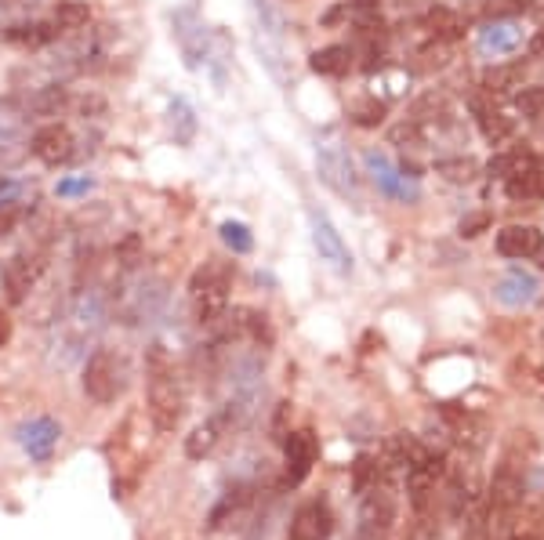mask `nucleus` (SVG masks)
I'll use <instances>...</instances> for the list:
<instances>
[{"label": "nucleus", "mask_w": 544, "mask_h": 540, "mask_svg": "<svg viewBox=\"0 0 544 540\" xmlns=\"http://www.w3.org/2000/svg\"><path fill=\"white\" fill-rule=\"evenodd\" d=\"M218 232H222V243L233 254H251L254 251V236L243 222H222V229Z\"/></svg>", "instance_id": "nucleus-27"}, {"label": "nucleus", "mask_w": 544, "mask_h": 540, "mask_svg": "<svg viewBox=\"0 0 544 540\" xmlns=\"http://www.w3.org/2000/svg\"><path fill=\"white\" fill-rule=\"evenodd\" d=\"M80 381H84L88 399H95L98 406H113L131 388V363H127V356L117 352V348H95L84 359V377Z\"/></svg>", "instance_id": "nucleus-3"}, {"label": "nucleus", "mask_w": 544, "mask_h": 540, "mask_svg": "<svg viewBox=\"0 0 544 540\" xmlns=\"http://www.w3.org/2000/svg\"><path fill=\"white\" fill-rule=\"evenodd\" d=\"M418 58H421V69H443L447 66V48H443V40H436L432 48L418 51Z\"/></svg>", "instance_id": "nucleus-33"}, {"label": "nucleus", "mask_w": 544, "mask_h": 540, "mask_svg": "<svg viewBox=\"0 0 544 540\" xmlns=\"http://www.w3.org/2000/svg\"><path fill=\"white\" fill-rule=\"evenodd\" d=\"M544 251V232L534 225H508V229L497 232V254L512 261L537 258Z\"/></svg>", "instance_id": "nucleus-14"}, {"label": "nucleus", "mask_w": 544, "mask_h": 540, "mask_svg": "<svg viewBox=\"0 0 544 540\" xmlns=\"http://www.w3.org/2000/svg\"><path fill=\"white\" fill-rule=\"evenodd\" d=\"M486 229H490V214H486V211L465 214V218H461V225H457V232H461L465 240H476V236H483Z\"/></svg>", "instance_id": "nucleus-31"}, {"label": "nucleus", "mask_w": 544, "mask_h": 540, "mask_svg": "<svg viewBox=\"0 0 544 540\" xmlns=\"http://www.w3.org/2000/svg\"><path fill=\"white\" fill-rule=\"evenodd\" d=\"M331 530H334V515L327 508V501H309L294 512L287 540H327Z\"/></svg>", "instance_id": "nucleus-12"}, {"label": "nucleus", "mask_w": 544, "mask_h": 540, "mask_svg": "<svg viewBox=\"0 0 544 540\" xmlns=\"http://www.w3.org/2000/svg\"><path fill=\"white\" fill-rule=\"evenodd\" d=\"M40 272H44V254L37 251H22L4 265V294H8L11 305H22V301L30 298Z\"/></svg>", "instance_id": "nucleus-9"}, {"label": "nucleus", "mask_w": 544, "mask_h": 540, "mask_svg": "<svg viewBox=\"0 0 544 540\" xmlns=\"http://www.w3.org/2000/svg\"><path fill=\"white\" fill-rule=\"evenodd\" d=\"M515 106H519L523 116H530V120L544 116V87H523L519 98H515Z\"/></svg>", "instance_id": "nucleus-30"}, {"label": "nucleus", "mask_w": 544, "mask_h": 540, "mask_svg": "<svg viewBox=\"0 0 544 540\" xmlns=\"http://www.w3.org/2000/svg\"><path fill=\"white\" fill-rule=\"evenodd\" d=\"M508 540H544V508L541 504H526L519 508L508 526Z\"/></svg>", "instance_id": "nucleus-22"}, {"label": "nucleus", "mask_w": 544, "mask_h": 540, "mask_svg": "<svg viewBox=\"0 0 544 540\" xmlns=\"http://www.w3.org/2000/svg\"><path fill=\"white\" fill-rule=\"evenodd\" d=\"M62 106H66V91H62V87H44L40 95L30 98V109L40 116H59Z\"/></svg>", "instance_id": "nucleus-29"}, {"label": "nucleus", "mask_w": 544, "mask_h": 540, "mask_svg": "<svg viewBox=\"0 0 544 540\" xmlns=\"http://www.w3.org/2000/svg\"><path fill=\"white\" fill-rule=\"evenodd\" d=\"M479 171V164L472 160V156H454V160H436V174L439 178H447V182H457V185H465L472 182Z\"/></svg>", "instance_id": "nucleus-26"}, {"label": "nucleus", "mask_w": 544, "mask_h": 540, "mask_svg": "<svg viewBox=\"0 0 544 540\" xmlns=\"http://www.w3.org/2000/svg\"><path fill=\"white\" fill-rule=\"evenodd\" d=\"M526 80V66L523 62H508V66H494L486 69L483 77V91L490 98H501V95H515Z\"/></svg>", "instance_id": "nucleus-18"}, {"label": "nucleus", "mask_w": 544, "mask_h": 540, "mask_svg": "<svg viewBox=\"0 0 544 540\" xmlns=\"http://www.w3.org/2000/svg\"><path fill=\"white\" fill-rule=\"evenodd\" d=\"M8 341H11V316L0 309V348L8 345Z\"/></svg>", "instance_id": "nucleus-37"}, {"label": "nucleus", "mask_w": 544, "mask_h": 540, "mask_svg": "<svg viewBox=\"0 0 544 540\" xmlns=\"http://www.w3.org/2000/svg\"><path fill=\"white\" fill-rule=\"evenodd\" d=\"M349 15L356 22L363 19H378V0H349Z\"/></svg>", "instance_id": "nucleus-35"}, {"label": "nucleus", "mask_w": 544, "mask_h": 540, "mask_svg": "<svg viewBox=\"0 0 544 540\" xmlns=\"http://www.w3.org/2000/svg\"><path fill=\"white\" fill-rule=\"evenodd\" d=\"M541 294V280H537L530 269H508L494 287V298L505 305V309H523Z\"/></svg>", "instance_id": "nucleus-15"}, {"label": "nucleus", "mask_w": 544, "mask_h": 540, "mask_svg": "<svg viewBox=\"0 0 544 540\" xmlns=\"http://www.w3.org/2000/svg\"><path fill=\"white\" fill-rule=\"evenodd\" d=\"M316 435L312 428H298V432H287V443H283V457H287V468H283V483L287 486H302L309 479L312 464H316Z\"/></svg>", "instance_id": "nucleus-8"}, {"label": "nucleus", "mask_w": 544, "mask_h": 540, "mask_svg": "<svg viewBox=\"0 0 544 540\" xmlns=\"http://www.w3.org/2000/svg\"><path fill=\"white\" fill-rule=\"evenodd\" d=\"M381 120H385V98H363V102H356L352 106V124L360 127H378Z\"/></svg>", "instance_id": "nucleus-28"}, {"label": "nucleus", "mask_w": 544, "mask_h": 540, "mask_svg": "<svg viewBox=\"0 0 544 540\" xmlns=\"http://www.w3.org/2000/svg\"><path fill=\"white\" fill-rule=\"evenodd\" d=\"M146 403L149 417L160 432H178L185 421V385L178 374L175 359L167 356L164 345H153L146 356Z\"/></svg>", "instance_id": "nucleus-1"}, {"label": "nucleus", "mask_w": 544, "mask_h": 540, "mask_svg": "<svg viewBox=\"0 0 544 540\" xmlns=\"http://www.w3.org/2000/svg\"><path fill=\"white\" fill-rule=\"evenodd\" d=\"M233 276H236L233 261H222V258L204 261V265L193 272V280H189V305H193L196 323H204V327L218 323V316L229 309Z\"/></svg>", "instance_id": "nucleus-2"}, {"label": "nucleus", "mask_w": 544, "mask_h": 540, "mask_svg": "<svg viewBox=\"0 0 544 540\" xmlns=\"http://www.w3.org/2000/svg\"><path fill=\"white\" fill-rule=\"evenodd\" d=\"M505 189L512 200H537V196H544V164L530 153H515Z\"/></svg>", "instance_id": "nucleus-10"}, {"label": "nucleus", "mask_w": 544, "mask_h": 540, "mask_svg": "<svg viewBox=\"0 0 544 540\" xmlns=\"http://www.w3.org/2000/svg\"><path fill=\"white\" fill-rule=\"evenodd\" d=\"M396 522V493L392 483L360 497V540H381Z\"/></svg>", "instance_id": "nucleus-6"}, {"label": "nucleus", "mask_w": 544, "mask_h": 540, "mask_svg": "<svg viewBox=\"0 0 544 540\" xmlns=\"http://www.w3.org/2000/svg\"><path fill=\"white\" fill-rule=\"evenodd\" d=\"M88 22H91V11H88V4H80V0H66V4H59L55 15H51L55 37H62V33H80Z\"/></svg>", "instance_id": "nucleus-24"}, {"label": "nucleus", "mask_w": 544, "mask_h": 540, "mask_svg": "<svg viewBox=\"0 0 544 540\" xmlns=\"http://www.w3.org/2000/svg\"><path fill=\"white\" fill-rule=\"evenodd\" d=\"M352 58H356V51L349 48V44H331V48L316 51V55L309 58L312 73H320V77H345L352 69Z\"/></svg>", "instance_id": "nucleus-19"}, {"label": "nucleus", "mask_w": 544, "mask_h": 540, "mask_svg": "<svg viewBox=\"0 0 544 540\" xmlns=\"http://www.w3.org/2000/svg\"><path fill=\"white\" fill-rule=\"evenodd\" d=\"M19 222V207L15 203H0V236H8Z\"/></svg>", "instance_id": "nucleus-36"}, {"label": "nucleus", "mask_w": 544, "mask_h": 540, "mask_svg": "<svg viewBox=\"0 0 544 540\" xmlns=\"http://www.w3.org/2000/svg\"><path fill=\"white\" fill-rule=\"evenodd\" d=\"M425 29L432 33L436 40H443V44H450V40H457V37H465V19L457 15L454 8H432L425 15Z\"/></svg>", "instance_id": "nucleus-20"}, {"label": "nucleus", "mask_w": 544, "mask_h": 540, "mask_svg": "<svg viewBox=\"0 0 544 540\" xmlns=\"http://www.w3.org/2000/svg\"><path fill=\"white\" fill-rule=\"evenodd\" d=\"M91 178L88 174H80V178H66V182H59V189H55V196H84L91 189Z\"/></svg>", "instance_id": "nucleus-34"}, {"label": "nucleus", "mask_w": 544, "mask_h": 540, "mask_svg": "<svg viewBox=\"0 0 544 540\" xmlns=\"http://www.w3.org/2000/svg\"><path fill=\"white\" fill-rule=\"evenodd\" d=\"M225 421L218 414L211 417V421H207V425H200L196 428L193 435H189V439H185V454L193 457V461H200V457H207L214 450V446L222 443V435H225Z\"/></svg>", "instance_id": "nucleus-21"}, {"label": "nucleus", "mask_w": 544, "mask_h": 540, "mask_svg": "<svg viewBox=\"0 0 544 540\" xmlns=\"http://www.w3.org/2000/svg\"><path fill=\"white\" fill-rule=\"evenodd\" d=\"M51 37H55V29L44 26V22H22V26L8 29V40L11 44H22V48H40V44H48Z\"/></svg>", "instance_id": "nucleus-25"}, {"label": "nucleus", "mask_w": 544, "mask_h": 540, "mask_svg": "<svg viewBox=\"0 0 544 540\" xmlns=\"http://www.w3.org/2000/svg\"><path fill=\"white\" fill-rule=\"evenodd\" d=\"M316 171H320V182L338 193L341 200L360 203V178H356V167H352V156L341 149V142H323L316 145Z\"/></svg>", "instance_id": "nucleus-4"}, {"label": "nucleus", "mask_w": 544, "mask_h": 540, "mask_svg": "<svg viewBox=\"0 0 544 540\" xmlns=\"http://www.w3.org/2000/svg\"><path fill=\"white\" fill-rule=\"evenodd\" d=\"M15 439H19V446L26 450V457H30V461L48 464L51 457H55V450H59L62 425L55 421V417H30L26 425H19Z\"/></svg>", "instance_id": "nucleus-7"}, {"label": "nucleus", "mask_w": 544, "mask_h": 540, "mask_svg": "<svg viewBox=\"0 0 544 540\" xmlns=\"http://www.w3.org/2000/svg\"><path fill=\"white\" fill-rule=\"evenodd\" d=\"M472 113H476V120H479V131L486 135V142H494V145H501L508 135H512V116H505L497 106H490L486 98H472Z\"/></svg>", "instance_id": "nucleus-17"}, {"label": "nucleus", "mask_w": 544, "mask_h": 540, "mask_svg": "<svg viewBox=\"0 0 544 540\" xmlns=\"http://www.w3.org/2000/svg\"><path fill=\"white\" fill-rule=\"evenodd\" d=\"M33 156H37L40 164H48V167H59L66 164V160H73V131L62 124H48V127H40L37 135H33Z\"/></svg>", "instance_id": "nucleus-13"}, {"label": "nucleus", "mask_w": 544, "mask_h": 540, "mask_svg": "<svg viewBox=\"0 0 544 540\" xmlns=\"http://www.w3.org/2000/svg\"><path fill=\"white\" fill-rule=\"evenodd\" d=\"M530 55H534V58H544V29H537L534 40H530Z\"/></svg>", "instance_id": "nucleus-38"}, {"label": "nucleus", "mask_w": 544, "mask_h": 540, "mask_svg": "<svg viewBox=\"0 0 544 540\" xmlns=\"http://www.w3.org/2000/svg\"><path fill=\"white\" fill-rule=\"evenodd\" d=\"M167 124H171V135H175L178 145H189L196 138V113L185 98H171V106H167Z\"/></svg>", "instance_id": "nucleus-23"}, {"label": "nucleus", "mask_w": 544, "mask_h": 540, "mask_svg": "<svg viewBox=\"0 0 544 540\" xmlns=\"http://www.w3.org/2000/svg\"><path fill=\"white\" fill-rule=\"evenodd\" d=\"M367 171L374 174V182H378V189L385 196H392V200H399V203H414L418 200V182L414 178H407L403 171H396V167L389 164V156L385 153H374L370 149L367 153Z\"/></svg>", "instance_id": "nucleus-11"}, {"label": "nucleus", "mask_w": 544, "mask_h": 540, "mask_svg": "<svg viewBox=\"0 0 544 540\" xmlns=\"http://www.w3.org/2000/svg\"><path fill=\"white\" fill-rule=\"evenodd\" d=\"M309 232H312V247L320 254V261L338 276H349L352 272V254L341 240V232L334 229V222L323 211H309Z\"/></svg>", "instance_id": "nucleus-5"}, {"label": "nucleus", "mask_w": 544, "mask_h": 540, "mask_svg": "<svg viewBox=\"0 0 544 540\" xmlns=\"http://www.w3.org/2000/svg\"><path fill=\"white\" fill-rule=\"evenodd\" d=\"M523 8H526V0H490V4H486V15H490V19H512V15H519Z\"/></svg>", "instance_id": "nucleus-32"}, {"label": "nucleus", "mask_w": 544, "mask_h": 540, "mask_svg": "<svg viewBox=\"0 0 544 540\" xmlns=\"http://www.w3.org/2000/svg\"><path fill=\"white\" fill-rule=\"evenodd\" d=\"M523 48V29L512 19H494L486 29H479V51L483 55H515Z\"/></svg>", "instance_id": "nucleus-16"}]
</instances>
